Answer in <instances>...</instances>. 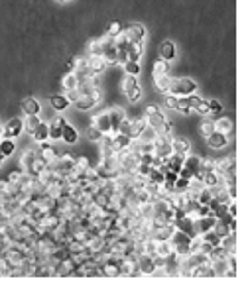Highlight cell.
I'll return each instance as SVG.
<instances>
[{
    "mask_svg": "<svg viewBox=\"0 0 246 289\" xmlns=\"http://www.w3.org/2000/svg\"><path fill=\"white\" fill-rule=\"evenodd\" d=\"M197 93V83L189 77H183V79H176V81H170V87H168V93L166 95H172V97H189Z\"/></svg>",
    "mask_w": 246,
    "mask_h": 289,
    "instance_id": "obj_1",
    "label": "cell"
},
{
    "mask_svg": "<svg viewBox=\"0 0 246 289\" xmlns=\"http://www.w3.org/2000/svg\"><path fill=\"white\" fill-rule=\"evenodd\" d=\"M179 175L185 177V179H193V177L201 179V157H197V155H185L183 165L179 169Z\"/></svg>",
    "mask_w": 246,
    "mask_h": 289,
    "instance_id": "obj_2",
    "label": "cell"
},
{
    "mask_svg": "<svg viewBox=\"0 0 246 289\" xmlns=\"http://www.w3.org/2000/svg\"><path fill=\"white\" fill-rule=\"evenodd\" d=\"M122 37L128 41V43H144V37H146V28L142 24H130L122 30Z\"/></svg>",
    "mask_w": 246,
    "mask_h": 289,
    "instance_id": "obj_3",
    "label": "cell"
},
{
    "mask_svg": "<svg viewBox=\"0 0 246 289\" xmlns=\"http://www.w3.org/2000/svg\"><path fill=\"white\" fill-rule=\"evenodd\" d=\"M146 116H148V126H150V128H154L156 132H164V136L170 134V124H168L166 116H164L160 110L154 112V114H146Z\"/></svg>",
    "mask_w": 246,
    "mask_h": 289,
    "instance_id": "obj_4",
    "label": "cell"
},
{
    "mask_svg": "<svg viewBox=\"0 0 246 289\" xmlns=\"http://www.w3.org/2000/svg\"><path fill=\"white\" fill-rule=\"evenodd\" d=\"M24 132V118H12L4 128H2V138H18Z\"/></svg>",
    "mask_w": 246,
    "mask_h": 289,
    "instance_id": "obj_5",
    "label": "cell"
},
{
    "mask_svg": "<svg viewBox=\"0 0 246 289\" xmlns=\"http://www.w3.org/2000/svg\"><path fill=\"white\" fill-rule=\"evenodd\" d=\"M103 59H105L106 63L118 61V47H116L114 39H110L108 36L103 39Z\"/></svg>",
    "mask_w": 246,
    "mask_h": 289,
    "instance_id": "obj_6",
    "label": "cell"
},
{
    "mask_svg": "<svg viewBox=\"0 0 246 289\" xmlns=\"http://www.w3.org/2000/svg\"><path fill=\"white\" fill-rule=\"evenodd\" d=\"M93 128H97L103 136H110L112 134V126H110V116L108 112H101L93 118Z\"/></svg>",
    "mask_w": 246,
    "mask_h": 289,
    "instance_id": "obj_7",
    "label": "cell"
},
{
    "mask_svg": "<svg viewBox=\"0 0 246 289\" xmlns=\"http://www.w3.org/2000/svg\"><path fill=\"white\" fill-rule=\"evenodd\" d=\"M205 140H207L209 147H213V149H223V147H227V145H229V136H227L225 132H219V130L211 132Z\"/></svg>",
    "mask_w": 246,
    "mask_h": 289,
    "instance_id": "obj_8",
    "label": "cell"
},
{
    "mask_svg": "<svg viewBox=\"0 0 246 289\" xmlns=\"http://www.w3.org/2000/svg\"><path fill=\"white\" fill-rule=\"evenodd\" d=\"M22 112H24V116H37V114L41 112L39 101L34 99V97H26V99L22 101Z\"/></svg>",
    "mask_w": 246,
    "mask_h": 289,
    "instance_id": "obj_9",
    "label": "cell"
},
{
    "mask_svg": "<svg viewBox=\"0 0 246 289\" xmlns=\"http://www.w3.org/2000/svg\"><path fill=\"white\" fill-rule=\"evenodd\" d=\"M85 63H87V69H89V73H91V75L103 73V71H105V67L108 65V63L103 59V55H91V57H89V61H85Z\"/></svg>",
    "mask_w": 246,
    "mask_h": 289,
    "instance_id": "obj_10",
    "label": "cell"
},
{
    "mask_svg": "<svg viewBox=\"0 0 246 289\" xmlns=\"http://www.w3.org/2000/svg\"><path fill=\"white\" fill-rule=\"evenodd\" d=\"M108 116H110V126H112V134H116V132H118V128H120V124H122V120L126 118V112H124L122 108L114 107V108H110V110H108Z\"/></svg>",
    "mask_w": 246,
    "mask_h": 289,
    "instance_id": "obj_11",
    "label": "cell"
},
{
    "mask_svg": "<svg viewBox=\"0 0 246 289\" xmlns=\"http://www.w3.org/2000/svg\"><path fill=\"white\" fill-rule=\"evenodd\" d=\"M97 101H99L97 95H81L73 105H75L79 110H89V108H93V107L97 105Z\"/></svg>",
    "mask_w": 246,
    "mask_h": 289,
    "instance_id": "obj_12",
    "label": "cell"
},
{
    "mask_svg": "<svg viewBox=\"0 0 246 289\" xmlns=\"http://www.w3.org/2000/svg\"><path fill=\"white\" fill-rule=\"evenodd\" d=\"M158 51H160V59H164V61H172L176 57V45L172 41H162Z\"/></svg>",
    "mask_w": 246,
    "mask_h": 289,
    "instance_id": "obj_13",
    "label": "cell"
},
{
    "mask_svg": "<svg viewBox=\"0 0 246 289\" xmlns=\"http://www.w3.org/2000/svg\"><path fill=\"white\" fill-rule=\"evenodd\" d=\"M61 140L65 142V144H75L77 140H79V134H77V130L71 126V124H63L61 126Z\"/></svg>",
    "mask_w": 246,
    "mask_h": 289,
    "instance_id": "obj_14",
    "label": "cell"
},
{
    "mask_svg": "<svg viewBox=\"0 0 246 289\" xmlns=\"http://www.w3.org/2000/svg\"><path fill=\"white\" fill-rule=\"evenodd\" d=\"M32 138H34L35 142H39V144L47 142V140H49V124L39 122V126H37V128H35V132L32 134Z\"/></svg>",
    "mask_w": 246,
    "mask_h": 289,
    "instance_id": "obj_15",
    "label": "cell"
},
{
    "mask_svg": "<svg viewBox=\"0 0 246 289\" xmlns=\"http://www.w3.org/2000/svg\"><path fill=\"white\" fill-rule=\"evenodd\" d=\"M172 147H174V151H177V153H181V155H187L189 149H191V144H189V140L177 136V138L172 140Z\"/></svg>",
    "mask_w": 246,
    "mask_h": 289,
    "instance_id": "obj_16",
    "label": "cell"
},
{
    "mask_svg": "<svg viewBox=\"0 0 246 289\" xmlns=\"http://www.w3.org/2000/svg\"><path fill=\"white\" fill-rule=\"evenodd\" d=\"M138 270H142V274H154L156 270V262H154V256H142L140 262H138Z\"/></svg>",
    "mask_w": 246,
    "mask_h": 289,
    "instance_id": "obj_17",
    "label": "cell"
},
{
    "mask_svg": "<svg viewBox=\"0 0 246 289\" xmlns=\"http://www.w3.org/2000/svg\"><path fill=\"white\" fill-rule=\"evenodd\" d=\"M61 85H63V89L65 91H75V89H79V75L73 71V73H67L65 77H63V81H61Z\"/></svg>",
    "mask_w": 246,
    "mask_h": 289,
    "instance_id": "obj_18",
    "label": "cell"
},
{
    "mask_svg": "<svg viewBox=\"0 0 246 289\" xmlns=\"http://www.w3.org/2000/svg\"><path fill=\"white\" fill-rule=\"evenodd\" d=\"M181 114H191L193 112V107H191V95L189 97H177V108Z\"/></svg>",
    "mask_w": 246,
    "mask_h": 289,
    "instance_id": "obj_19",
    "label": "cell"
},
{
    "mask_svg": "<svg viewBox=\"0 0 246 289\" xmlns=\"http://www.w3.org/2000/svg\"><path fill=\"white\" fill-rule=\"evenodd\" d=\"M213 124H215V130H219V132H225V134L233 132V120H231V118H227V116L217 118Z\"/></svg>",
    "mask_w": 246,
    "mask_h": 289,
    "instance_id": "obj_20",
    "label": "cell"
},
{
    "mask_svg": "<svg viewBox=\"0 0 246 289\" xmlns=\"http://www.w3.org/2000/svg\"><path fill=\"white\" fill-rule=\"evenodd\" d=\"M39 122H41L39 114H37V116H26V118H24V130L32 136V134L35 132V128L39 126Z\"/></svg>",
    "mask_w": 246,
    "mask_h": 289,
    "instance_id": "obj_21",
    "label": "cell"
},
{
    "mask_svg": "<svg viewBox=\"0 0 246 289\" xmlns=\"http://www.w3.org/2000/svg\"><path fill=\"white\" fill-rule=\"evenodd\" d=\"M65 124L63 118H55L53 124H49V138L51 140H61V126Z\"/></svg>",
    "mask_w": 246,
    "mask_h": 289,
    "instance_id": "obj_22",
    "label": "cell"
},
{
    "mask_svg": "<svg viewBox=\"0 0 246 289\" xmlns=\"http://www.w3.org/2000/svg\"><path fill=\"white\" fill-rule=\"evenodd\" d=\"M51 107H53L57 112H63V110L69 107V101H67V97H63V95H53V97H51Z\"/></svg>",
    "mask_w": 246,
    "mask_h": 289,
    "instance_id": "obj_23",
    "label": "cell"
},
{
    "mask_svg": "<svg viewBox=\"0 0 246 289\" xmlns=\"http://www.w3.org/2000/svg\"><path fill=\"white\" fill-rule=\"evenodd\" d=\"M168 69H170L168 61H164V59H158V61L154 63V67H152V75H154V77H162V75H168Z\"/></svg>",
    "mask_w": 246,
    "mask_h": 289,
    "instance_id": "obj_24",
    "label": "cell"
},
{
    "mask_svg": "<svg viewBox=\"0 0 246 289\" xmlns=\"http://www.w3.org/2000/svg\"><path fill=\"white\" fill-rule=\"evenodd\" d=\"M146 128V120H130V138H138Z\"/></svg>",
    "mask_w": 246,
    "mask_h": 289,
    "instance_id": "obj_25",
    "label": "cell"
},
{
    "mask_svg": "<svg viewBox=\"0 0 246 289\" xmlns=\"http://www.w3.org/2000/svg\"><path fill=\"white\" fill-rule=\"evenodd\" d=\"M14 149H16V145H14V142H12L10 138H2V140H0V153H2L4 157L12 155Z\"/></svg>",
    "mask_w": 246,
    "mask_h": 289,
    "instance_id": "obj_26",
    "label": "cell"
},
{
    "mask_svg": "<svg viewBox=\"0 0 246 289\" xmlns=\"http://www.w3.org/2000/svg\"><path fill=\"white\" fill-rule=\"evenodd\" d=\"M170 77L168 75H162V77H154V83H156V89L160 91V93H168V87H170Z\"/></svg>",
    "mask_w": 246,
    "mask_h": 289,
    "instance_id": "obj_27",
    "label": "cell"
},
{
    "mask_svg": "<svg viewBox=\"0 0 246 289\" xmlns=\"http://www.w3.org/2000/svg\"><path fill=\"white\" fill-rule=\"evenodd\" d=\"M136 87H140V85H138V79H136L134 75H126L124 81H122V91H124V95L130 93V91L136 89Z\"/></svg>",
    "mask_w": 246,
    "mask_h": 289,
    "instance_id": "obj_28",
    "label": "cell"
},
{
    "mask_svg": "<svg viewBox=\"0 0 246 289\" xmlns=\"http://www.w3.org/2000/svg\"><path fill=\"white\" fill-rule=\"evenodd\" d=\"M122 30H124V28H122L120 22H112V24L108 26V30H106V36H108L110 39H116V37L122 34Z\"/></svg>",
    "mask_w": 246,
    "mask_h": 289,
    "instance_id": "obj_29",
    "label": "cell"
},
{
    "mask_svg": "<svg viewBox=\"0 0 246 289\" xmlns=\"http://www.w3.org/2000/svg\"><path fill=\"white\" fill-rule=\"evenodd\" d=\"M122 67H124V73H126V75H134V77H138V73H140V65H138V61H124Z\"/></svg>",
    "mask_w": 246,
    "mask_h": 289,
    "instance_id": "obj_30",
    "label": "cell"
},
{
    "mask_svg": "<svg viewBox=\"0 0 246 289\" xmlns=\"http://www.w3.org/2000/svg\"><path fill=\"white\" fill-rule=\"evenodd\" d=\"M197 114H201V116H207L209 114V103L205 101V99H199V103L195 105V108H193Z\"/></svg>",
    "mask_w": 246,
    "mask_h": 289,
    "instance_id": "obj_31",
    "label": "cell"
},
{
    "mask_svg": "<svg viewBox=\"0 0 246 289\" xmlns=\"http://www.w3.org/2000/svg\"><path fill=\"white\" fill-rule=\"evenodd\" d=\"M207 103H209V114H215V116H219V114L223 112V105H221L219 101L211 99V101H207Z\"/></svg>",
    "mask_w": 246,
    "mask_h": 289,
    "instance_id": "obj_32",
    "label": "cell"
},
{
    "mask_svg": "<svg viewBox=\"0 0 246 289\" xmlns=\"http://www.w3.org/2000/svg\"><path fill=\"white\" fill-rule=\"evenodd\" d=\"M89 53H91V55H103V39H99V41H91V45H89Z\"/></svg>",
    "mask_w": 246,
    "mask_h": 289,
    "instance_id": "obj_33",
    "label": "cell"
},
{
    "mask_svg": "<svg viewBox=\"0 0 246 289\" xmlns=\"http://www.w3.org/2000/svg\"><path fill=\"white\" fill-rule=\"evenodd\" d=\"M211 132H215V124H213V120H205V122L201 124V136L207 138Z\"/></svg>",
    "mask_w": 246,
    "mask_h": 289,
    "instance_id": "obj_34",
    "label": "cell"
},
{
    "mask_svg": "<svg viewBox=\"0 0 246 289\" xmlns=\"http://www.w3.org/2000/svg\"><path fill=\"white\" fill-rule=\"evenodd\" d=\"M140 97H142V89H140V87H136V89H132L130 93H126V99H128L130 103H138Z\"/></svg>",
    "mask_w": 246,
    "mask_h": 289,
    "instance_id": "obj_35",
    "label": "cell"
},
{
    "mask_svg": "<svg viewBox=\"0 0 246 289\" xmlns=\"http://www.w3.org/2000/svg\"><path fill=\"white\" fill-rule=\"evenodd\" d=\"M164 105H166V108H170V110H176V108H177V97L166 95V97H164Z\"/></svg>",
    "mask_w": 246,
    "mask_h": 289,
    "instance_id": "obj_36",
    "label": "cell"
},
{
    "mask_svg": "<svg viewBox=\"0 0 246 289\" xmlns=\"http://www.w3.org/2000/svg\"><path fill=\"white\" fill-rule=\"evenodd\" d=\"M103 138H105V136H103V134H101L97 128H93V126L89 128V140H93V142H99V140H103Z\"/></svg>",
    "mask_w": 246,
    "mask_h": 289,
    "instance_id": "obj_37",
    "label": "cell"
},
{
    "mask_svg": "<svg viewBox=\"0 0 246 289\" xmlns=\"http://www.w3.org/2000/svg\"><path fill=\"white\" fill-rule=\"evenodd\" d=\"M43 159H45V161H49V159H55V149H53V147L49 149L47 145H43Z\"/></svg>",
    "mask_w": 246,
    "mask_h": 289,
    "instance_id": "obj_38",
    "label": "cell"
},
{
    "mask_svg": "<svg viewBox=\"0 0 246 289\" xmlns=\"http://www.w3.org/2000/svg\"><path fill=\"white\" fill-rule=\"evenodd\" d=\"M79 97H81L79 89H75V91H67V101H69V105H71V103H75Z\"/></svg>",
    "mask_w": 246,
    "mask_h": 289,
    "instance_id": "obj_39",
    "label": "cell"
},
{
    "mask_svg": "<svg viewBox=\"0 0 246 289\" xmlns=\"http://www.w3.org/2000/svg\"><path fill=\"white\" fill-rule=\"evenodd\" d=\"M77 167H79V169H87V167H89V161H87L85 157H79V159H77Z\"/></svg>",
    "mask_w": 246,
    "mask_h": 289,
    "instance_id": "obj_40",
    "label": "cell"
},
{
    "mask_svg": "<svg viewBox=\"0 0 246 289\" xmlns=\"http://www.w3.org/2000/svg\"><path fill=\"white\" fill-rule=\"evenodd\" d=\"M158 110H160V108H158L156 105H150V107L146 108V114H154V112H158Z\"/></svg>",
    "mask_w": 246,
    "mask_h": 289,
    "instance_id": "obj_41",
    "label": "cell"
},
{
    "mask_svg": "<svg viewBox=\"0 0 246 289\" xmlns=\"http://www.w3.org/2000/svg\"><path fill=\"white\" fill-rule=\"evenodd\" d=\"M235 207H237L235 203H231V205H229V215H231L233 218H235V215H237V209H235Z\"/></svg>",
    "mask_w": 246,
    "mask_h": 289,
    "instance_id": "obj_42",
    "label": "cell"
},
{
    "mask_svg": "<svg viewBox=\"0 0 246 289\" xmlns=\"http://www.w3.org/2000/svg\"><path fill=\"white\" fill-rule=\"evenodd\" d=\"M18 175H20L18 171H14V173H10V181H18Z\"/></svg>",
    "mask_w": 246,
    "mask_h": 289,
    "instance_id": "obj_43",
    "label": "cell"
},
{
    "mask_svg": "<svg viewBox=\"0 0 246 289\" xmlns=\"http://www.w3.org/2000/svg\"><path fill=\"white\" fill-rule=\"evenodd\" d=\"M2 159H4V155H2V153H0V165H2Z\"/></svg>",
    "mask_w": 246,
    "mask_h": 289,
    "instance_id": "obj_44",
    "label": "cell"
},
{
    "mask_svg": "<svg viewBox=\"0 0 246 289\" xmlns=\"http://www.w3.org/2000/svg\"><path fill=\"white\" fill-rule=\"evenodd\" d=\"M57 2H69V0H57Z\"/></svg>",
    "mask_w": 246,
    "mask_h": 289,
    "instance_id": "obj_45",
    "label": "cell"
},
{
    "mask_svg": "<svg viewBox=\"0 0 246 289\" xmlns=\"http://www.w3.org/2000/svg\"><path fill=\"white\" fill-rule=\"evenodd\" d=\"M0 140H2V136H0Z\"/></svg>",
    "mask_w": 246,
    "mask_h": 289,
    "instance_id": "obj_46",
    "label": "cell"
}]
</instances>
